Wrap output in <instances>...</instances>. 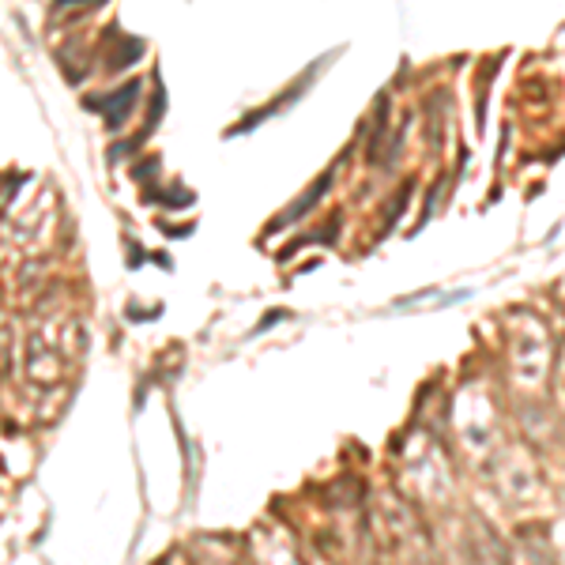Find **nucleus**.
<instances>
[{"instance_id":"nucleus-1","label":"nucleus","mask_w":565,"mask_h":565,"mask_svg":"<svg viewBox=\"0 0 565 565\" xmlns=\"http://www.w3.org/2000/svg\"><path fill=\"white\" fill-rule=\"evenodd\" d=\"M509 565H554V554L543 535L521 532L513 540V546H509Z\"/></svg>"},{"instance_id":"nucleus-2","label":"nucleus","mask_w":565,"mask_h":565,"mask_svg":"<svg viewBox=\"0 0 565 565\" xmlns=\"http://www.w3.org/2000/svg\"><path fill=\"white\" fill-rule=\"evenodd\" d=\"M328 185H332V174L317 178V181H313V189H309V193H306L302 200H298V204H290V212H287V215H282V218H279V223H290V218H302V215L309 212V207H313V204H317V200H321V196L328 193Z\"/></svg>"}]
</instances>
